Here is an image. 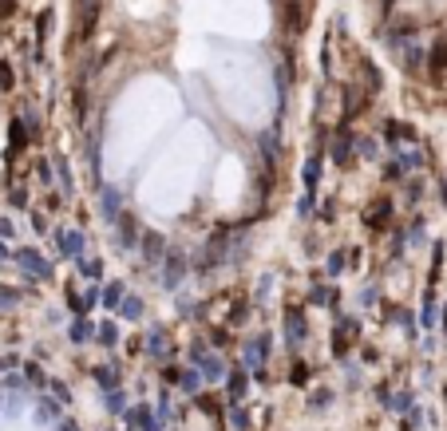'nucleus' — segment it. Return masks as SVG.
Segmentation results:
<instances>
[{
  "label": "nucleus",
  "mask_w": 447,
  "mask_h": 431,
  "mask_svg": "<svg viewBox=\"0 0 447 431\" xmlns=\"http://www.w3.org/2000/svg\"><path fill=\"white\" fill-rule=\"evenodd\" d=\"M12 87H17V71L8 60H0V91H12Z\"/></svg>",
  "instance_id": "obj_36"
},
{
  "label": "nucleus",
  "mask_w": 447,
  "mask_h": 431,
  "mask_svg": "<svg viewBox=\"0 0 447 431\" xmlns=\"http://www.w3.org/2000/svg\"><path fill=\"white\" fill-rule=\"evenodd\" d=\"M36 415H40L44 423H60V404H56V399L36 396Z\"/></svg>",
  "instance_id": "obj_25"
},
{
  "label": "nucleus",
  "mask_w": 447,
  "mask_h": 431,
  "mask_svg": "<svg viewBox=\"0 0 447 431\" xmlns=\"http://www.w3.org/2000/svg\"><path fill=\"white\" fill-rule=\"evenodd\" d=\"M123 419H127V431H162L155 408H146V404H131L123 412Z\"/></svg>",
  "instance_id": "obj_5"
},
{
  "label": "nucleus",
  "mask_w": 447,
  "mask_h": 431,
  "mask_svg": "<svg viewBox=\"0 0 447 431\" xmlns=\"http://www.w3.org/2000/svg\"><path fill=\"white\" fill-rule=\"evenodd\" d=\"M28 143H32V131L24 127V119H20V115H12V123H8V151H4V159L12 162Z\"/></svg>",
  "instance_id": "obj_7"
},
{
  "label": "nucleus",
  "mask_w": 447,
  "mask_h": 431,
  "mask_svg": "<svg viewBox=\"0 0 447 431\" xmlns=\"http://www.w3.org/2000/svg\"><path fill=\"white\" fill-rule=\"evenodd\" d=\"M388 222H392V198H376V202L364 210V225L368 230H384Z\"/></svg>",
  "instance_id": "obj_12"
},
{
  "label": "nucleus",
  "mask_w": 447,
  "mask_h": 431,
  "mask_svg": "<svg viewBox=\"0 0 447 431\" xmlns=\"http://www.w3.org/2000/svg\"><path fill=\"white\" fill-rule=\"evenodd\" d=\"M91 376H96L99 392H111V388H119V364H99V368H91Z\"/></svg>",
  "instance_id": "obj_19"
},
{
  "label": "nucleus",
  "mask_w": 447,
  "mask_h": 431,
  "mask_svg": "<svg viewBox=\"0 0 447 431\" xmlns=\"http://www.w3.org/2000/svg\"><path fill=\"white\" fill-rule=\"evenodd\" d=\"M194 404H198L202 412H210V415H226V404L218 396H210V392H198V396H194Z\"/></svg>",
  "instance_id": "obj_29"
},
{
  "label": "nucleus",
  "mask_w": 447,
  "mask_h": 431,
  "mask_svg": "<svg viewBox=\"0 0 447 431\" xmlns=\"http://www.w3.org/2000/svg\"><path fill=\"white\" fill-rule=\"evenodd\" d=\"M24 364V360H20L17 352H4V356H0V372H12V368H20Z\"/></svg>",
  "instance_id": "obj_44"
},
{
  "label": "nucleus",
  "mask_w": 447,
  "mask_h": 431,
  "mask_svg": "<svg viewBox=\"0 0 447 431\" xmlns=\"http://www.w3.org/2000/svg\"><path fill=\"white\" fill-rule=\"evenodd\" d=\"M364 91H360V87H349V91H345V115H340V127H349L352 119H356V115L364 111Z\"/></svg>",
  "instance_id": "obj_15"
},
{
  "label": "nucleus",
  "mask_w": 447,
  "mask_h": 431,
  "mask_svg": "<svg viewBox=\"0 0 447 431\" xmlns=\"http://www.w3.org/2000/svg\"><path fill=\"white\" fill-rule=\"evenodd\" d=\"M17 305H20V293H17V289L0 285V309H4V313H12V309H17Z\"/></svg>",
  "instance_id": "obj_37"
},
{
  "label": "nucleus",
  "mask_w": 447,
  "mask_h": 431,
  "mask_svg": "<svg viewBox=\"0 0 447 431\" xmlns=\"http://www.w3.org/2000/svg\"><path fill=\"white\" fill-rule=\"evenodd\" d=\"M56 431H80V428H76L72 419H60V423H56Z\"/></svg>",
  "instance_id": "obj_54"
},
{
  "label": "nucleus",
  "mask_w": 447,
  "mask_h": 431,
  "mask_svg": "<svg viewBox=\"0 0 447 431\" xmlns=\"http://www.w3.org/2000/svg\"><path fill=\"white\" fill-rule=\"evenodd\" d=\"M309 305L336 309V289H333V285H313V289H309Z\"/></svg>",
  "instance_id": "obj_21"
},
{
  "label": "nucleus",
  "mask_w": 447,
  "mask_h": 431,
  "mask_svg": "<svg viewBox=\"0 0 447 431\" xmlns=\"http://www.w3.org/2000/svg\"><path fill=\"white\" fill-rule=\"evenodd\" d=\"M12 234H17V225L8 222V218H0V241H8Z\"/></svg>",
  "instance_id": "obj_51"
},
{
  "label": "nucleus",
  "mask_w": 447,
  "mask_h": 431,
  "mask_svg": "<svg viewBox=\"0 0 447 431\" xmlns=\"http://www.w3.org/2000/svg\"><path fill=\"white\" fill-rule=\"evenodd\" d=\"M226 415H230V423H234V428H238V431L254 428V423H250V412H246L241 404H234V408H226Z\"/></svg>",
  "instance_id": "obj_32"
},
{
  "label": "nucleus",
  "mask_w": 447,
  "mask_h": 431,
  "mask_svg": "<svg viewBox=\"0 0 447 431\" xmlns=\"http://www.w3.org/2000/svg\"><path fill=\"white\" fill-rule=\"evenodd\" d=\"M301 8H305L301 0H285V24L293 28V32H301V28H305V12H301Z\"/></svg>",
  "instance_id": "obj_27"
},
{
  "label": "nucleus",
  "mask_w": 447,
  "mask_h": 431,
  "mask_svg": "<svg viewBox=\"0 0 447 431\" xmlns=\"http://www.w3.org/2000/svg\"><path fill=\"white\" fill-rule=\"evenodd\" d=\"M178 388H182L186 396H198V392H202V376H198V368H182V376H178Z\"/></svg>",
  "instance_id": "obj_24"
},
{
  "label": "nucleus",
  "mask_w": 447,
  "mask_h": 431,
  "mask_svg": "<svg viewBox=\"0 0 447 431\" xmlns=\"http://www.w3.org/2000/svg\"><path fill=\"white\" fill-rule=\"evenodd\" d=\"M119 317L139 320V317H143V301H139L135 293H131V297H123V301H119Z\"/></svg>",
  "instance_id": "obj_30"
},
{
  "label": "nucleus",
  "mask_w": 447,
  "mask_h": 431,
  "mask_svg": "<svg viewBox=\"0 0 447 431\" xmlns=\"http://www.w3.org/2000/svg\"><path fill=\"white\" fill-rule=\"evenodd\" d=\"M162 352H166V333H162V329H151V336H146V356L159 360Z\"/></svg>",
  "instance_id": "obj_31"
},
{
  "label": "nucleus",
  "mask_w": 447,
  "mask_h": 431,
  "mask_svg": "<svg viewBox=\"0 0 447 431\" xmlns=\"http://www.w3.org/2000/svg\"><path fill=\"white\" fill-rule=\"evenodd\" d=\"M384 139L396 146V143H412L415 131L408 127V123H400V119H384Z\"/></svg>",
  "instance_id": "obj_17"
},
{
  "label": "nucleus",
  "mask_w": 447,
  "mask_h": 431,
  "mask_svg": "<svg viewBox=\"0 0 447 431\" xmlns=\"http://www.w3.org/2000/svg\"><path fill=\"white\" fill-rule=\"evenodd\" d=\"M317 178H320V155H309V162H305V186L313 190Z\"/></svg>",
  "instance_id": "obj_35"
},
{
  "label": "nucleus",
  "mask_w": 447,
  "mask_h": 431,
  "mask_svg": "<svg viewBox=\"0 0 447 431\" xmlns=\"http://www.w3.org/2000/svg\"><path fill=\"white\" fill-rule=\"evenodd\" d=\"M246 392H250V376H246V368H230L226 372V404L234 408V404H241L246 399Z\"/></svg>",
  "instance_id": "obj_9"
},
{
  "label": "nucleus",
  "mask_w": 447,
  "mask_h": 431,
  "mask_svg": "<svg viewBox=\"0 0 447 431\" xmlns=\"http://www.w3.org/2000/svg\"><path fill=\"white\" fill-rule=\"evenodd\" d=\"M404 48V67L408 71H415V67L424 64V48H415V44H400Z\"/></svg>",
  "instance_id": "obj_33"
},
{
  "label": "nucleus",
  "mask_w": 447,
  "mask_h": 431,
  "mask_svg": "<svg viewBox=\"0 0 447 431\" xmlns=\"http://www.w3.org/2000/svg\"><path fill=\"white\" fill-rule=\"evenodd\" d=\"M119 214H123V206H119V190H111V186L99 182V218H103V222H119Z\"/></svg>",
  "instance_id": "obj_13"
},
{
  "label": "nucleus",
  "mask_w": 447,
  "mask_h": 431,
  "mask_svg": "<svg viewBox=\"0 0 447 431\" xmlns=\"http://www.w3.org/2000/svg\"><path fill=\"white\" fill-rule=\"evenodd\" d=\"M0 261H12V250H8V241H0Z\"/></svg>",
  "instance_id": "obj_55"
},
{
  "label": "nucleus",
  "mask_w": 447,
  "mask_h": 431,
  "mask_svg": "<svg viewBox=\"0 0 447 431\" xmlns=\"http://www.w3.org/2000/svg\"><path fill=\"white\" fill-rule=\"evenodd\" d=\"M103 408L111 415H123L127 412V392L123 388H111V392H103Z\"/></svg>",
  "instance_id": "obj_23"
},
{
  "label": "nucleus",
  "mask_w": 447,
  "mask_h": 431,
  "mask_svg": "<svg viewBox=\"0 0 447 431\" xmlns=\"http://www.w3.org/2000/svg\"><path fill=\"white\" fill-rule=\"evenodd\" d=\"M4 388H24V376H4Z\"/></svg>",
  "instance_id": "obj_53"
},
{
  "label": "nucleus",
  "mask_w": 447,
  "mask_h": 431,
  "mask_svg": "<svg viewBox=\"0 0 447 431\" xmlns=\"http://www.w3.org/2000/svg\"><path fill=\"white\" fill-rule=\"evenodd\" d=\"M56 170H60V186H64V194H76V182H72V170H67L64 159H56Z\"/></svg>",
  "instance_id": "obj_38"
},
{
  "label": "nucleus",
  "mask_w": 447,
  "mask_h": 431,
  "mask_svg": "<svg viewBox=\"0 0 447 431\" xmlns=\"http://www.w3.org/2000/svg\"><path fill=\"white\" fill-rule=\"evenodd\" d=\"M8 206H12V210H24V206H28V194H24V190L17 186V190L8 194Z\"/></svg>",
  "instance_id": "obj_47"
},
{
  "label": "nucleus",
  "mask_w": 447,
  "mask_h": 431,
  "mask_svg": "<svg viewBox=\"0 0 447 431\" xmlns=\"http://www.w3.org/2000/svg\"><path fill=\"white\" fill-rule=\"evenodd\" d=\"M178 376H182V368H178V364H166V368H162V380H166V384H178Z\"/></svg>",
  "instance_id": "obj_50"
},
{
  "label": "nucleus",
  "mask_w": 447,
  "mask_h": 431,
  "mask_svg": "<svg viewBox=\"0 0 447 431\" xmlns=\"http://www.w3.org/2000/svg\"><path fill=\"white\" fill-rule=\"evenodd\" d=\"M80 273L91 277V281H99V277H103V261H99V257H80Z\"/></svg>",
  "instance_id": "obj_34"
},
{
  "label": "nucleus",
  "mask_w": 447,
  "mask_h": 431,
  "mask_svg": "<svg viewBox=\"0 0 447 431\" xmlns=\"http://www.w3.org/2000/svg\"><path fill=\"white\" fill-rule=\"evenodd\" d=\"M96 340L103 344V349H115V344H119V324H115V320H99V324H96Z\"/></svg>",
  "instance_id": "obj_20"
},
{
  "label": "nucleus",
  "mask_w": 447,
  "mask_h": 431,
  "mask_svg": "<svg viewBox=\"0 0 447 431\" xmlns=\"http://www.w3.org/2000/svg\"><path fill=\"white\" fill-rule=\"evenodd\" d=\"M139 250H143V261H146V265H159L162 254H166V238H162V234H155V230H143Z\"/></svg>",
  "instance_id": "obj_11"
},
{
  "label": "nucleus",
  "mask_w": 447,
  "mask_h": 431,
  "mask_svg": "<svg viewBox=\"0 0 447 431\" xmlns=\"http://www.w3.org/2000/svg\"><path fill=\"white\" fill-rule=\"evenodd\" d=\"M384 178H388V182H400V178H404V170H400V162L392 159V162H384V170H380Z\"/></svg>",
  "instance_id": "obj_42"
},
{
  "label": "nucleus",
  "mask_w": 447,
  "mask_h": 431,
  "mask_svg": "<svg viewBox=\"0 0 447 431\" xmlns=\"http://www.w3.org/2000/svg\"><path fill=\"white\" fill-rule=\"evenodd\" d=\"M76 119H80V123L87 119V91H83V83L76 87Z\"/></svg>",
  "instance_id": "obj_41"
},
{
  "label": "nucleus",
  "mask_w": 447,
  "mask_h": 431,
  "mask_svg": "<svg viewBox=\"0 0 447 431\" xmlns=\"http://www.w3.org/2000/svg\"><path fill=\"white\" fill-rule=\"evenodd\" d=\"M52 238H56V250H60V257H72V261H80L83 257V245H87V238H83V230H52Z\"/></svg>",
  "instance_id": "obj_4"
},
{
  "label": "nucleus",
  "mask_w": 447,
  "mask_h": 431,
  "mask_svg": "<svg viewBox=\"0 0 447 431\" xmlns=\"http://www.w3.org/2000/svg\"><path fill=\"white\" fill-rule=\"evenodd\" d=\"M356 340H360V320H356V317H340V320H336V329H333V356L345 360Z\"/></svg>",
  "instance_id": "obj_1"
},
{
  "label": "nucleus",
  "mask_w": 447,
  "mask_h": 431,
  "mask_svg": "<svg viewBox=\"0 0 447 431\" xmlns=\"http://www.w3.org/2000/svg\"><path fill=\"white\" fill-rule=\"evenodd\" d=\"M32 230L40 234V238H44V234H48V214H40V210H32Z\"/></svg>",
  "instance_id": "obj_45"
},
{
  "label": "nucleus",
  "mask_w": 447,
  "mask_h": 431,
  "mask_svg": "<svg viewBox=\"0 0 447 431\" xmlns=\"http://www.w3.org/2000/svg\"><path fill=\"white\" fill-rule=\"evenodd\" d=\"M36 178H40L44 186L52 182V162H48V159H40V162H36Z\"/></svg>",
  "instance_id": "obj_46"
},
{
  "label": "nucleus",
  "mask_w": 447,
  "mask_h": 431,
  "mask_svg": "<svg viewBox=\"0 0 447 431\" xmlns=\"http://www.w3.org/2000/svg\"><path fill=\"white\" fill-rule=\"evenodd\" d=\"M428 71L435 76V80L447 71V36H439V40L431 44V52H428Z\"/></svg>",
  "instance_id": "obj_16"
},
{
  "label": "nucleus",
  "mask_w": 447,
  "mask_h": 431,
  "mask_svg": "<svg viewBox=\"0 0 447 431\" xmlns=\"http://www.w3.org/2000/svg\"><path fill=\"white\" fill-rule=\"evenodd\" d=\"M210 344H214V349L230 344V329H214V333H210Z\"/></svg>",
  "instance_id": "obj_48"
},
{
  "label": "nucleus",
  "mask_w": 447,
  "mask_h": 431,
  "mask_svg": "<svg viewBox=\"0 0 447 431\" xmlns=\"http://www.w3.org/2000/svg\"><path fill=\"white\" fill-rule=\"evenodd\" d=\"M297 214H313V190H309L301 202H297Z\"/></svg>",
  "instance_id": "obj_52"
},
{
  "label": "nucleus",
  "mask_w": 447,
  "mask_h": 431,
  "mask_svg": "<svg viewBox=\"0 0 447 431\" xmlns=\"http://www.w3.org/2000/svg\"><path fill=\"white\" fill-rule=\"evenodd\" d=\"M190 273V265H186V257L178 254V250H166V261H162V273H159V281H162V289H171L175 293L178 289V281Z\"/></svg>",
  "instance_id": "obj_3"
},
{
  "label": "nucleus",
  "mask_w": 447,
  "mask_h": 431,
  "mask_svg": "<svg viewBox=\"0 0 447 431\" xmlns=\"http://www.w3.org/2000/svg\"><path fill=\"white\" fill-rule=\"evenodd\" d=\"M48 388H52V396L60 399V404H72V388H67L64 380H48Z\"/></svg>",
  "instance_id": "obj_39"
},
{
  "label": "nucleus",
  "mask_w": 447,
  "mask_h": 431,
  "mask_svg": "<svg viewBox=\"0 0 447 431\" xmlns=\"http://www.w3.org/2000/svg\"><path fill=\"white\" fill-rule=\"evenodd\" d=\"M139 238H143V230L135 222V214H119V238H115V245L123 254H131V250H139Z\"/></svg>",
  "instance_id": "obj_8"
},
{
  "label": "nucleus",
  "mask_w": 447,
  "mask_h": 431,
  "mask_svg": "<svg viewBox=\"0 0 447 431\" xmlns=\"http://www.w3.org/2000/svg\"><path fill=\"white\" fill-rule=\"evenodd\" d=\"M329 404H333V392H329V388H320V392L309 396V408H313V412H317V408H329Z\"/></svg>",
  "instance_id": "obj_40"
},
{
  "label": "nucleus",
  "mask_w": 447,
  "mask_h": 431,
  "mask_svg": "<svg viewBox=\"0 0 447 431\" xmlns=\"http://www.w3.org/2000/svg\"><path fill=\"white\" fill-rule=\"evenodd\" d=\"M345 269H349V250H333L329 261H325V273H329V277H340Z\"/></svg>",
  "instance_id": "obj_28"
},
{
  "label": "nucleus",
  "mask_w": 447,
  "mask_h": 431,
  "mask_svg": "<svg viewBox=\"0 0 447 431\" xmlns=\"http://www.w3.org/2000/svg\"><path fill=\"white\" fill-rule=\"evenodd\" d=\"M305 336H309V324H305V313L293 305V309H285V344L289 349H301Z\"/></svg>",
  "instance_id": "obj_6"
},
{
  "label": "nucleus",
  "mask_w": 447,
  "mask_h": 431,
  "mask_svg": "<svg viewBox=\"0 0 447 431\" xmlns=\"http://www.w3.org/2000/svg\"><path fill=\"white\" fill-rule=\"evenodd\" d=\"M67 340L72 344H87V340H96V324L87 317H76L72 324H67Z\"/></svg>",
  "instance_id": "obj_18"
},
{
  "label": "nucleus",
  "mask_w": 447,
  "mask_h": 431,
  "mask_svg": "<svg viewBox=\"0 0 447 431\" xmlns=\"http://www.w3.org/2000/svg\"><path fill=\"white\" fill-rule=\"evenodd\" d=\"M20 368H24V380L32 384V388H36V396H40V392L48 388V376L40 372V364H32V360H24V364H20Z\"/></svg>",
  "instance_id": "obj_26"
},
{
  "label": "nucleus",
  "mask_w": 447,
  "mask_h": 431,
  "mask_svg": "<svg viewBox=\"0 0 447 431\" xmlns=\"http://www.w3.org/2000/svg\"><path fill=\"white\" fill-rule=\"evenodd\" d=\"M12 261H17L28 277H36V281H52V261L40 257L36 250H12Z\"/></svg>",
  "instance_id": "obj_2"
},
{
  "label": "nucleus",
  "mask_w": 447,
  "mask_h": 431,
  "mask_svg": "<svg viewBox=\"0 0 447 431\" xmlns=\"http://www.w3.org/2000/svg\"><path fill=\"white\" fill-rule=\"evenodd\" d=\"M289 380L305 384V380H309V364H305V360H297V364H293V372H289Z\"/></svg>",
  "instance_id": "obj_43"
},
{
  "label": "nucleus",
  "mask_w": 447,
  "mask_h": 431,
  "mask_svg": "<svg viewBox=\"0 0 447 431\" xmlns=\"http://www.w3.org/2000/svg\"><path fill=\"white\" fill-rule=\"evenodd\" d=\"M352 143H356V135H349V127H336V139H333V162L336 166H345L352 159Z\"/></svg>",
  "instance_id": "obj_14"
},
{
  "label": "nucleus",
  "mask_w": 447,
  "mask_h": 431,
  "mask_svg": "<svg viewBox=\"0 0 447 431\" xmlns=\"http://www.w3.org/2000/svg\"><path fill=\"white\" fill-rule=\"evenodd\" d=\"M127 297V289H123V281H107L103 285V293H99V301L107 305V309H119V301Z\"/></svg>",
  "instance_id": "obj_22"
},
{
  "label": "nucleus",
  "mask_w": 447,
  "mask_h": 431,
  "mask_svg": "<svg viewBox=\"0 0 447 431\" xmlns=\"http://www.w3.org/2000/svg\"><path fill=\"white\" fill-rule=\"evenodd\" d=\"M194 368H198L202 384H218V380H226V372H230V368H226V360L218 356V352H206V356H202V360H198Z\"/></svg>",
  "instance_id": "obj_10"
},
{
  "label": "nucleus",
  "mask_w": 447,
  "mask_h": 431,
  "mask_svg": "<svg viewBox=\"0 0 447 431\" xmlns=\"http://www.w3.org/2000/svg\"><path fill=\"white\" fill-rule=\"evenodd\" d=\"M356 151H360V155H364V159H372V155H376V143H372V139H356Z\"/></svg>",
  "instance_id": "obj_49"
}]
</instances>
